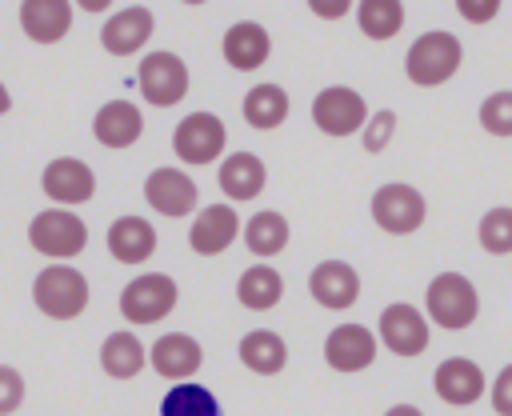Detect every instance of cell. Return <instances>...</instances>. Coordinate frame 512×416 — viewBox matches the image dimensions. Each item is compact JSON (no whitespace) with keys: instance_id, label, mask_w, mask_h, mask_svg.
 Instances as JSON below:
<instances>
[{"instance_id":"4","label":"cell","mask_w":512,"mask_h":416,"mask_svg":"<svg viewBox=\"0 0 512 416\" xmlns=\"http://www.w3.org/2000/svg\"><path fill=\"white\" fill-rule=\"evenodd\" d=\"M28 244H32L40 256H48V260H72V256L84 252L88 228H84V220H80L76 212H68V208H44V212H36L32 224H28Z\"/></svg>"},{"instance_id":"37","label":"cell","mask_w":512,"mask_h":416,"mask_svg":"<svg viewBox=\"0 0 512 416\" xmlns=\"http://www.w3.org/2000/svg\"><path fill=\"white\" fill-rule=\"evenodd\" d=\"M308 8H312L320 20H340V16H348L352 0H308Z\"/></svg>"},{"instance_id":"29","label":"cell","mask_w":512,"mask_h":416,"mask_svg":"<svg viewBox=\"0 0 512 416\" xmlns=\"http://www.w3.org/2000/svg\"><path fill=\"white\" fill-rule=\"evenodd\" d=\"M240 232H244V244H248L252 256H276L288 244V220L280 212H272V208L256 212Z\"/></svg>"},{"instance_id":"13","label":"cell","mask_w":512,"mask_h":416,"mask_svg":"<svg viewBox=\"0 0 512 416\" xmlns=\"http://www.w3.org/2000/svg\"><path fill=\"white\" fill-rule=\"evenodd\" d=\"M308 292L320 308H332V312H344L356 304L360 296V276L348 260H320L308 276Z\"/></svg>"},{"instance_id":"30","label":"cell","mask_w":512,"mask_h":416,"mask_svg":"<svg viewBox=\"0 0 512 416\" xmlns=\"http://www.w3.org/2000/svg\"><path fill=\"white\" fill-rule=\"evenodd\" d=\"M356 24L368 40H392L404 28V4L400 0H360Z\"/></svg>"},{"instance_id":"12","label":"cell","mask_w":512,"mask_h":416,"mask_svg":"<svg viewBox=\"0 0 512 416\" xmlns=\"http://www.w3.org/2000/svg\"><path fill=\"white\" fill-rule=\"evenodd\" d=\"M144 200H148L160 216L180 220V216H188V212L196 208L200 192H196V184H192L188 172H180V168H156V172H148V180H144Z\"/></svg>"},{"instance_id":"27","label":"cell","mask_w":512,"mask_h":416,"mask_svg":"<svg viewBox=\"0 0 512 416\" xmlns=\"http://www.w3.org/2000/svg\"><path fill=\"white\" fill-rule=\"evenodd\" d=\"M240 364L248 372H256V376H276L288 364V348H284V340L276 332L256 328V332H248L240 340Z\"/></svg>"},{"instance_id":"19","label":"cell","mask_w":512,"mask_h":416,"mask_svg":"<svg viewBox=\"0 0 512 416\" xmlns=\"http://www.w3.org/2000/svg\"><path fill=\"white\" fill-rule=\"evenodd\" d=\"M20 28L32 44H56L72 28V0H20Z\"/></svg>"},{"instance_id":"16","label":"cell","mask_w":512,"mask_h":416,"mask_svg":"<svg viewBox=\"0 0 512 416\" xmlns=\"http://www.w3.org/2000/svg\"><path fill=\"white\" fill-rule=\"evenodd\" d=\"M324 360L336 372H364L376 360V336L364 324H336L324 340Z\"/></svg>"},{"instance_id":"20","label":"cell","mask_w":512,"mask_h":416,"mask_svg":"<svg viewBox=\"0 0 512 416\" xmlns=\"http://www.w3.org/2000/svg\"><path fill=\"white\" fill-rule=\"evenodd\" d=\"M148 364H152L164 380H188V376H196V368L204 364V352H200V344H196L188 332H164V336L152 344Z\"/></svg>"},{"instance_id":"36","label":"cell","mask_w":512,"mask_h":416,"mask_svg":"<svg viewBox=\"0 0 512 416\" xmlns=\"http://www.w3.org/2000/svg\"><path fill=\"white\" fill-rule=\"evenodd\" d=\"M492 408L500 416H512V364L496 372V384H492Z\"/></svg>"},{"instance_id":"14","label":"cell","mask_w":512,"mask_h":416,"mask_svg":"<svg viewBox=\"0 0 512 416\" xmlns=\"http://www.w3.org/2000/svg\"><path fill=\"white\" fill-rule=\"evenodd\" d=\"M152 28H156L152 12H148L144 4H128V8H120V12H112V16L104 20L100 44H104L108 56H132V52H140V48L148 44Z\"/></svg>"},{"instance_id":"26","label":"cell","mask_w":512,"mask_h":416,"mask_svg":"<svg viewBox=\"0 0 512 416\" xmlns=\"http://www.w3.org/2000/svg\"><path fill=\"white\" fill-rule=\"evenodd\" d=\"M288 108L292 104H288V92L280 84H256L244 96V120H248V128H260V132L280 128L288 120Z\"/></svg>"},{"instance_id":"9","label":"cell","mask_w":512,"mask_h":416,"mask_svg":"<svg viewBox=\"0 0 512 416\" xmlns=\"http://www.w3.org/2000/svg\"><path fill=\"white\" fill-rule=\"evenodd\" d=\"M424 212H428V204L412 184H380L372 196V220L392 236L416 232L424 224Z\"/></svg>"},{"instance_id":"1","label":"cell","mask_w":512,"mask_h":416,"mask_svg":"<svg viewBox=\"0 0 512 416\" xmlns=\"http://www.w3.org/2000/svg\"><path fill=\"white\" fill-rule=\"evenodd\" d=\"M32 300L48 320H76L88 308V280L72 264H48L32 280Z\"/></svg>"},{"instance_id":"25","label":"cell","mask_w":512,"mask_h":416,"mask_svg":"<svg viewBox=\"0 0 512 416\" xmlns=\"http://www.w3.org/2000/svg\"><path fill=\"white\" fill-rule=\"evenodd\" d=\"M280 296H284V280H280V272H276L272 264H252V268H244L240 280H236V300H240L244 308H252V312L276 308Z\"/></svg>"},{"instance_id":"10","label":"cell","mask_w":512,"mask_h":416,"mask_svg":"<svg viewBox=\"0 0 512 416\" xmlns=\"http://www.w3.org/2000/svg\"><path fill=\"white\" fill-rule=\"evenodd\" d=\"M40 188H44V196H48L52 204L72 208V204L92 200V192H96V172H92L84 160H76V156H60V160H52V164L44 168Z\"/></svg>"},{"instance_id":"17","label":"cell","mask_w":512,"mask_h":416,"mask_svg":"<svg viewBox=\"0 0 512 416\" xmlns=\"http://www.w3.org/2000/svg\"><path fill=\"white\" fill-rule=\"evenodd\" d=\"M220 52H224L228 68L252 72V68H260V64L272 56V36H268V28L256 24V20H236V24L224 32Z\"/></svg>"},{"instance_id":"22","label":"cell","mask_w":512,"mask_h":416,"mask_svg":"<svg viewBox=\"0 0 512 416\" xmlns=\"http://www.w3.org/2000/svg\"><path fill=\"white\" fill-rule=\"evenodd\" d=\"M108 252L120 264H144L156 252V228L144 216H116L108 228Z\"/></svg>"},{"instance_id":"15","label":"cell","mask_w":512,"mask_h":416,"mask_svg":"<svg viewBox=\"0 0 512 416\" xmlns=\"http://www.w3.org/2000/svg\"><path fill=\"white\" fill-rule=\"evenodd\" d=\"M240 236V216L232 204H204L188 228V244L196 256H220Z\"/></svg>"},{"instance_id":"40","label":"cell","mask_w":512,"mask_h":416,"mask_svg":"<svg viewBox=\"0 0 512 416\" xmlns=\"http://www.w3.org/2000/svg\"><path fill=\"white\" fill-rule=\"evenodd\" d=\"M8 108H12V96H8V88H4V84H0V116H4V112H8Z\"/></svg>"},{"instance_id":"21","label":"cell","mask_w":512,"mask_h":416,"mask_svg":"<svg viewBox=\"0 0 512 416\" xmlns=\"http://www.w3.org/2000/svg\"><path fill=\"white\" fill-rule=\"evenodd\" d=\"M140 132H144V116L132 100H108L92 120V136L104 148H128L140 140Z\"/></svg>"},{"instance_id":"33","label":"cell","mask_w":512,"mask_h":416,"mask_svg":"<svg viewBox=\"0 0 512 416\" xmlns=\"http://www.w3.org/2000/svg\"><path fill=\"white\" fill-rule=\"evenodd\" d=\"M392 132H396V112H392V108L372 112V116L364 120V152H384L388 140H392Z\"/></svg>"},{"instance_id":"6","label":"cell","mask_w":512,"mask_h":416,"mask_svg":"<svg viewBox=\"0 0 512 416\" xmlns=\"http://www.w3.org/2000/svg\"><path fill=\"white\" fill-rule=\"evenodd\" d=\"M176 280L164 272H144L124 284L120 292V312L128 324H156L176 308Z\"/></svg>"},{"instance_id":"8","label":"cell","mask_w":512,"mask_h":416,"mask_svg":"<svg viewBox=\"0 0 512 416\" xmlns=\"http://www.w3.org/2000/svg\"><path fill=\"white\" fill-rule=\"evenodd\" d=\"M312 120L320 132L328 136H352L364 128L368 120V104L356 88H344V84H332V88H320L316 100H312Z\"/></svg>"},{"instance_id":"35","label":"cell","mask_w":512,"mask_h":416,"mask_svg":"<svg viewBox=\"0 0 512 416\" xmlns=\"http://www.w3.org/2000/svg\"><path fill=\"white\" fill-rule=\"evenodd\" d=\"M456 12H460L468 24H488V20H496L500 0H456Z\"/></svg>"},{"instance_id":"38","label":"cell","mask_w":512,"mask_h":416,"mask_svg":"<svg viewBox=\"0 0 512 416\" xmlns=\"http://www.w3.org/2000/svg\"><path fill=\"white\" fill-rule=\"evenodd\" d=\"M384 416H424V412H420L416 404H392V408H388Z\"/></svg>"},{"instance_id":"11","label":"cell","mask_w":512,"mask_h":416,"mask_svg":"<svg viewBox=\"0 0 512 416\" xmlns=\"http://www.w3.org/2000/svg\"><path fill=\"white\" fill-rule=\"evenodd\" d=\"M380 340L396 356H420L428 348V320H424V312L404 304V300L388 304L380 312Z\"/></svg>"},{"instance_id":"24","label":"cell","mask_w":512,"mask_h":416,"mask_svg":"<svg viewBox=\"0 0 512 416\" xmlns=\"http://www.w3.org/2000/svg\"><path fill=\"white\" fill-rule=\"evenodd\" d=\"M144 364H148V356H144V344H140L136 332L124 328V332L104 336V344H100V368L112 380H132V376H140Z\"/></svg>"},{"instance_id":"31","label":"cell","mask_w":512,"mask_h":416,"mask_svg":"<svg viewBox=\"0 0 512 416\" xmlns=\"http://www.w3.org/2000/svg\"><path fill=\"white\" fill-rule=\"evenodd\" d=\"M480 248L492 256H508L512 252V208H488L480 216Z\"/></svg>"},{"instance_id":"41","label":"cell","mask_w":512,"mask_h":416,"mask_svg":"<svg viewBox=\"0 0 512 416\" xmlns=\"http://www.w3.org/2000/svg\"><path fill=\"white\" fill-rule=\"evenodd\" d=\"M180 4H192V8H200V4H208V0H180Z\"/></svg>"},{"instance_id":"32","label":"cell","mask_w":512,"mask_h":416,"mask_svg":"<svg viewBox=\"0 0 512 416\" xmlns=\"http://www.w3.org/2000/svg\"><path fill=\"white\" fill-rule=\"evenodd\" d=\"M480 124L492 136H512V92H492L480 104Z\"/></svg>"},{"instance_id":"34","label":"cell","mask_w":512,"mask_h":416,"mask_svg":"<svg viewBox=\"0 0 512 416\" xmlns=\"http://www.w3.org/2000/svg\"><path fill=\"white\" fill-rule=\"evenodd\" d=\"M24 404V376L12 364H0V416H12Z\"/></svg>"},{"instance_id":"2","label":"cell","mask_w":512,"mask_h":416,"mask_svg":"<svg viewBox=\"0 0 512 416\" xmlns=\"http://www.w3.org/2000/svg\"><path fill=\"white\" fill-rule=\"evenodd\" d=\"M460 60H464V48H460V40H456L452 32H424V36H416V44L408 48L404 72H408L412 84L436 88V84H444V80L456 76Z\"/></svg>"},{"instance_id":"39","label":"cell","mask_w":512,"mask_h":416,"mask_svg":"<svg viewBox=\"0 0 512 416\" xmlns=\"http://www.w3.org/2000/svg\"><path fill=\"white\" fill-rule=\"evenodd\" d=\"M72 4H76V8H84V12H104L112 0H72Z\"/></svg>"},{"instance_id":"7","label":"cell","mask_w":512,"mask_h":416,"mask_svg":"<svg viewBox=\"0 0 512 416\" xmlns=\"http://www.w3.org/2000/svg\"><path fill=\"white\" fill-rule=\"evenodd\" d=\"M136 88L148 104L156 108H172L184 100L188 92V64L176 56V52H148L140 60V72H136Z\"/></svg>"},{"instance_id":"3","label":"cell","mask_w":512,"mask_h":416,"mask_svg":"<svg viewBox=\"0 0 512 416\" xmlns=\"http://www.w3.org/2000/svg\"><path fill=\"white\" fill-rule=\"evenodd\" d=\"M424 304H428L432 324H440V328H448V332L468 328V324L476 320V312H480V296H476L472 280L460 276V272H440V276H432V284H428V292H424Z\"/></svg>"},{"instance_id":"5","label":"cell","mask_w":512,"mask_h":416,"mask_svg":"<svg viewBox=\"0 0 512 416\" xmlns=\"http://www.w3.org/2000/svg\"><path fill=\"white\" fill-rule=\"evenodd\" d=\"M228 144V128L216 112H188L172 132V152L184 164H216Z\"/></svg>"},{"instance_id":"18","label":"cell","mask_w":512,"mask_h":416,"mask_svg":"<svg viewBox=\"0 0 512 416\" xmlns=\"http://www.w3.org/2000/svg\"><path fill=\"white\" fill-rule=\"evenodd\" d=\"M432 388H436V396H440L444 404L464 408V404H476L488 384H484L480 364H472V360H464V356H452V360H440V368H436V376H432Z\"/></svg>"},{"instance_id":"28","label":"cell","mask_w":512,"mask_h":416,"mask_svg":"<svg viewBox=\"0 0 512 416\" xmlns=\"http://www.w3.org/2000/svg\"><path fill=\"white\" fill-rule=\"evenodd\" d=\"M160 416H224V412L212 388L196 380H176L160 400Z\"/></svg>"},{"instance_id":"23","label":"cell","mask_w":512,"mask_h":416,"mask_svg":"<svg viewBox=\"0 0 512 416\" xmlns=\"http://www.w3.org/2000/svg\"><path fill=\"white\" fill-rule=\"evenodd\" d=\"M216 180H220V192H224L228 200H256V196L264 192L268 168H264V160L252 156V152H232V156H224Z\"/></svg>"}]
</instances>
